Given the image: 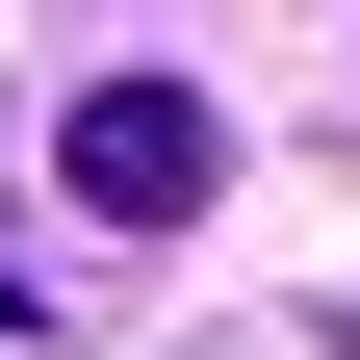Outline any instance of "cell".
I'll use <instances>...</instances> for the list:
<instances>
[{
    "instance_id": "6da1fadb",
    "label": "cell",
    "mask_w": 360,
    "mask_h": 360,
    "mask_svg": "<svg viewBox=\"0 0 360 360\" xmlns=\"http://www.w3.org/2000/svg\"><path fill=\"white\" fill-rule=\"evenodd\" d=\"M52 180L103 206V232H180V206L232 180V129H206V77H77V129H52Z\"/></svg>"
}]
</instances>
